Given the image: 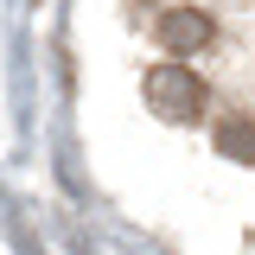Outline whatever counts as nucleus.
Masks as SVG:
<instances>
[{
	"label": "nucleus",
	"instance_id": "f257e3e1",
	"mask_svg": "<svg viewBox=\"0 0 255 255\" xmlns=\"http://www.w3.org/2000/svg\"><path fill=\"white\" fill-rule=\"evenodd\" d=\"M204 102H211V90H204L198 70H185V64H153L147 70V109L153 115H166V122H198Z\"/></svg>",
	"mask_w": 255,
	"mask_h": 255
},
{
	"label": "nucleus",
	"instance_id": "f03ea898",
	"mask_svg": "<svg viewBox=\"0 0 255 255\" xmlns=\"http://www.w3.org/2000/svg\"><path fill=\"white\" fill-rule=\"evenodd\" d=\"M211 38H217V19H211L204 6H166V13H159V45H166L172 58L204 51Z\"/></svg>",
	"mask_w": 255,
	"mask_h": 255
},
{
	"label": "nucleus",
	"instance_id": "7ed1b4c3",
	"mask_svg": "<svg viewBox=\"0 0 255 255\" xmlns=\"http://www.w3.org/2000/svg\"><path fill=\"white\" fill-rule=\"evenodd\" d=\"M217 153H230V159H255V122L223 115V122H217Z\"/></svg>",
	"mask_w": 255,
	"mask_h": 255
}]
</instances>
